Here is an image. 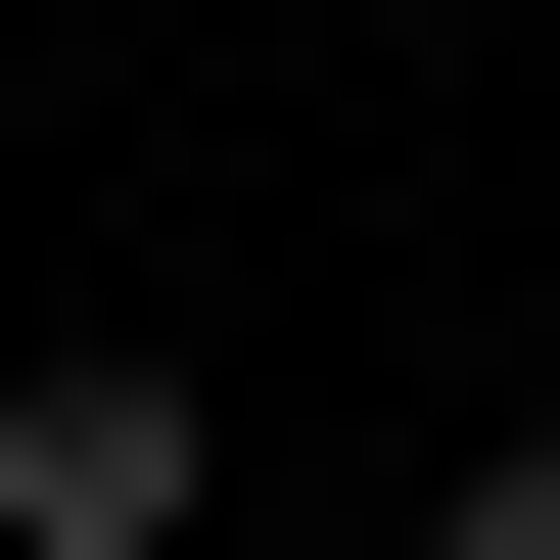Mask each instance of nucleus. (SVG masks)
<instances>
[{
    "instance_id": "obj_1",
    "label": "nucleus",
    "mask_w": 560,
    "mask_h": 560,
    "mask_svg": "<svg viewBox=\"0 0 560 560\" xmlns=\"http://www.w3.org/2000/svg\"><path fill=\"white\" fill-rule=\"evenodd\" d=\"M0 560H187V374H0Z\"/></svg>"
},
{
    "instance_id": "obj_2",
    "label": "nucleus",
    "mask_w": 560,
    "mask_h": 560,
    "mask_svg": "<svg viewBox=\"0 0 560 560\" xmlns=\"http://www.w3.org/2000/svg\"><path fill=\"white\" fill-rule=\"evenodd\" d=\"M420 560H560V420H514V467H467V514H420Z\"/></svg>"
}]
</instances>
